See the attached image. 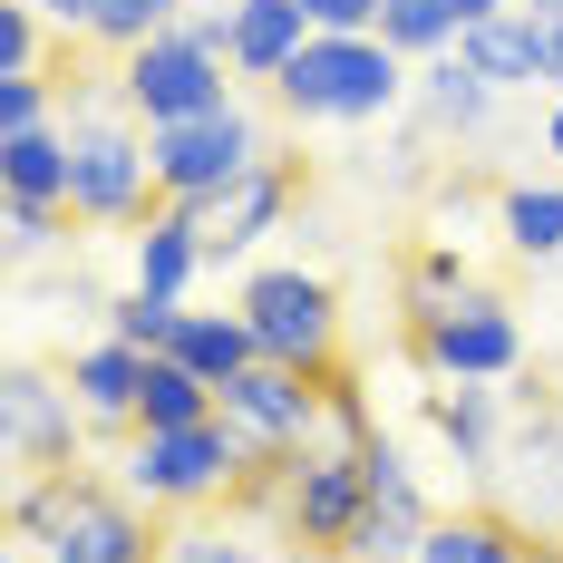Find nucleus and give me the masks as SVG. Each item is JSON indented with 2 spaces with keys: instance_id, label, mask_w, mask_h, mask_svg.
I'll use <instances>...</instances> for the list:
<instances>
[{
  "instance_id": "nucleus-21",
  "label": "nucleus",
  "mask_w": 563,
  "mask_h": 563,
  "mask_svg": "<svg viewBox=\"0 0 563 563\" xmlns=\"http://www.w3.org/2000/svg\"><path fill=\"white\" fill-rule=\"evenodd\" d=\"M0 185H10L20 205H68V117L0 136Z\"/></svg>"
},
{
  "instance_id": "nucleus-10",
  "label": "nucleus",
  "mask_w": 563,
  "mask_h": 563,
  "mask_svg": "<svg viewBox=\"0 0 563 563\" xmlns=\"http://www.w3.org/2000/svg\"><path fill=\"white\" fill-rule=\"evenodd\" d=\"M117 98L146 117V126H175V117H205V108H224V98H243V88H233V58L205 49V40L175 20L146 49L117 58Z\"/></svg>"
},
{
  "instance_id": "nucleus-4",
  "label": "nucleus",
  "mask_w": 563,
  "mask_h": 563,
  "mask_svg": "<svg viewBox=\"0 0 563 563\" xmlns=\"http://www.w3.org/2000/svg\"><path fill=\"white\" fill-rule=\"evenodd\" d=\"M291 126H379L418 98V58H398L379 30H311V49L273 78Z\"/></svg>"
},
{
  "instance_id": "nucleus-8",
  "label": "nucleus",
  "mask_w": 563,
  "mask_h": 563,
  "mask_svg": "<svg viewBox=\"0 0 563 563\" xmlns=\"http://www.w3.org/2000/svg\"><path fill=\"white\" fill-rule=\"evenodd\" d=\"M146 146H156V195H166V205H214L233 175H253L263 156H273L253 98H224V108H205V117L146 126Z\"/></svg>"
},
{
  "instance_id": "nucleus-11",
  "label": "nucleus",
  "mask_w": 563,
  "mask_h": 563,
  "mask_svg": "<svg viewBox=\"0 0 563 563\" xmlns=\"http://www.w3.org/2000/svg\"><path fill=\"white\" fill-rule=\"evenodd\" d=\"M88 448V408L68 389V360H20L10 369V389H0V456H10V476H58V466H78Z\"/></svg>"
},
{
  "instance_id": "nucleus-27",
  "label": "nucleus",
  "mask_w": 563,
  "mask_h": 563,
  "mask_svg": "<svg viewBox=\"0 0 563 563\" xmlns=\"http://www.w3.org/2000/svg\"><path fill=\"white\" fill-rule=\"evenodd\" d=\"M379 40H389L398 58H448L456 40H466V10H456V0H389V10H379Z\"/></svg>"
},
{
  "instance_id": "nucleus-33",
  "label": "nucleus",
  "mask_w": 563,
  "mask_h": 563,
  "mask_svg": "<svg viewBox=\"0 0 563 563\" xmlns=\"http://www.w3.org/2000/svg\"><path fill=\"white\" fill-rule=\"evenodd\" d=\"M544 98H563V30L544 40Z\"/></svg>"
},
{
  "instance_id": "nucleus-5",
  "label": "nucleus",
  "mask_w": 563,
  "mask_h": 563,
  "mask_svg": "<svg viewBox=\"0 0 563 563\" xmlns=\"http://www.w3.org/2000/svg\"><path fill=\"white\" fill-rule=\"evenodd\" d=\"M243 515H263L282 544H311V554L350 563L360 525H369V466H360V448H311V456H291Z\"/></svg>"
},
{
  "instance_id": "nucleus-17",
  "label": "nucleus",
  "mask_w": 563,
  "mask_h": 563,
  "mask_svg": "<svg viewBox=\"0 0 563 563\" xmlns=\"http://www.w3.org/2000/svg\"><path fill=\"white\" fill-rule=\"evenodd\" d=\"M544 40H554V30L515 0V10H496V20H466L456 58H466L486 88H506V98H515V88H544Z\"/></svg>"
},
{
  "instance_id": "nucleus-1",
  "label": "nucleus",
  "mask_w": 563,
  "mask_h": 563,
  "mask_svg": "<svg viewBox=\"0 0 563 563\" xmlns=\"http://www.w3.org/2000/svg\"><path fill=\"white\" fill-rule=\"evenodd\" d=\"M58 88H68V214L88 233H136L166 195H156V146H146V117L117 98V68H58Z\"/></svg>"
},
{
  "instance_id": "nucleus-18",
  "label": "nucleus",
  "mask_w": 563,
  "mask_h": 563,
  "mask_svg": "<svg viewBox=\"0 0 563 563\" xmlns=\"http://www.w3.org/2000/svg\"><path fill=\"white\" fill-rule=\"evenodd\" d=\"M233 10V78H253V88H273L291 58L311 49V10L301 0H224Z\"/></svg>"
},
{
  "instance_id": "nucleus-20",
  "label": "nucleus",
  "mask_w": 563,
  "mask_h": 563,
  "mask_svg": "<svg viewBox=\"0 0 563 563\" xmlns=\"http://www.w3.org/2000/svg\"><path fill=\"white\" fill-rule=\"evenodd\" d=\"M496 233L515 263H563V175H506L496 185Z\"/></svg>"
},
{
  "instance_id": "nucleus-36",
  "label": "nucleus",
  "mask_w": 563,
  "mask_h": 563,
  "mask_svg": "<svg viewBox=\"0 0 563 563\" xmlns=\"http://www.w3.org/2000/svg\"><path fill=\"white\" fill-rule=\"evenodd\" d=\"M456 10H466V20H496V10H515V0H456Z\"/></svg>"
},
{
  "instance_id": "nucleus-32",
  "label": "nucleus",
  "mask_w": 563,
  "mask_h": 563,
  "mask_svg": "<svg viewBox=\"0 0 563 563\" xmlns=\"http://www.w3.org/2000/svg\"><path fill=\"white\" fill-rule=\"evenodd\" d=\"M20 10H40L58 40H78V30H88V0H20Z\"/></svg>"
},
{
  "instance_id": "nucleus-9",
  "label": "nucleus",
  "mask_w": 563,
  "mask_h": 563,
  "mask_svg": "<svg viewBox=\"0 0 563 563\" xmlns=\"http://www.w3.org/2000/svg\"><path fill=\"white\" fill-rule=\"evenodd\" d=\"M214 408H224V428L243 438V448L263 456V466H291V456L321 448V428H331V379H311V369H282V360H253L243 379H224L214 389Z\"/></svg>"
},
{
  "instance_id": "nucleus-15",
  "label": "nucleus",
  "mask_w": 563,
  "mask_h": 563,
  "mask_svg": "<svg viewBox=\"0 0 563 563\" xmlns=\"http://www.w3.org/2000/svg\"><path fill=\"white\" fill-rule=\"evenodd\" d=\"M68 389L88 408V438H136V398H146V350H126L117 331L68 350Z\"/></svg>"
},
{
  "instance_id": "nucleus-34",
  "label": "nucleus",
  "mask_w": 563,
  "mask_h": 563,
  "mask_svg": "<svg viewBox=\"0 0 563 563\" xmlns=\"http://www.w3.org/2000/svg\"><path fill=\"white\" fill-rule=\"evenodd\" d=\"M544 156H554V175H563V98L544 108Z\"/></svg>"
},
{
  "instance_id": "nucleus-16",
  "label": "nucleus",
  "mask_w": 563,
  "mask_h": 563,
  "mask_svg": "<svg viewBox=\"0 0 563 563\" xmlns=\"http://www.w3.org/2000/svg\"><path fill=\"white\" fill-rule=\"evenodd\" d=\"M506 389H428V428L476 486H496V466H506Z\"/></svg>"
},
{
  "instance_id": "nucleus-2",
  "label": "nucleus",
  "mask_w": 563,
  "mask_h": 563,
  "mask_svg": "<svg viewBox=\"0 0 563 563\" xmlns=\"http://www.w3.org/2000/svg\"><path fill=\"white\" fill-rule=\"evenodd\" d=\"M10 544H30L40 563H156V525L117 476L58 466L10 476Z\"/></svg>"
},
{
  "instance_id": "nucleus-26",
  "label": "nucleus",
  "mask_w": 563,
  "mask_h": 563,
  "mask_svg": "<svg viewBox=\"0 0 563 563\" xmlns=\"http://www.w3.org/2000/svg\"><path fill=\"white\" fill-rule=\"evenodd\" d=\"M195 418H214V379H195L175 350L146 360V398H136V428H195Z\"/></svg>"
},
{
  "instance_id": "nucleus-7",
  "label": "nucleus",
  "mask_w": 563,
  "mask_h": 563,
  "mask_svg": "<svg viewBox=\"0 0 563 563\" xmlns=\"http://www.w3.org/2000/svg\"><path fill=\"white\" fill-rule=\"evenodd\" d=\"M408 360L438 379V389H506L525 379V321H515L506 291H456L448 311H428V321H408Z\"/></svg>"
},
{
  "instance_id": "nucleus-35",
  "label": "nucleus",
  "mask_w": 563,
  "mask_h": 563,
  "mask_svg": "<svg viewBox=\"0 0 563 563\" xmlns=\"http://www.w3.org/2000/svg\"><path fill=\"white\" fill-rule=\"evenodd\" d=\"M263 563H331V554H311V544H273Z\"/></svg>"
},
{
  "instance_id": "nucleus-19",
  "label": "nucleus",
  "mask_w": 563,
  "mask_h": 563,
  "mask_svg": "<svg viewBox=\"0 0 563 563\" xmlns=\"http://www.w3.org/2000/svg\"><path fill=\"white\" fill-rule=\"evenodd\" d=\"M496 98H506V88H486V78L448 49V58H418V98H408V108H418L428 136H456V146H466V136L496 126Z\"/></svg>"
},
{
  "instance_id": "nucleus-22",
  "label": "nucleus",
  "mask_w": 563,
  "mask_h": 563,
  "mask_svg": "<svg viewBox=\"0 0 563 563\" xmlns=\"http://www.w3.org/2000/svg\"><path fill=\"white\" fill-rule=\"evenodd\" d=\"M175 360H185L195 379H214V389H224V379H243V369H253L263 350H253V321H243V311H195V301H185Z\"/></svg>"
},
{
  "instance_id": "nucleus-12",
  "label": "nucleus",
  "mask_w": 563,
  "mask_h": 563,
  "mask_svg": "<svg viewBox=\"0 0 563 563\" xmlns=\"http://www.w3.org/2000/svg\"><path fill=\"white\" fill-rule=\"evenodd\" d=\"M291 195H301V156H282V146H273L253 175H233L224 195L205 205V253H214V273H224V263H243L263 233H282Z\"/></svg>"
},
{
  "instance_id": "nucleus-13",
  "label": "nucleus",
  "mask_w": 563,
  "mask_h": 563,
  "mask_svg": "<svg viewBox=\"0 0 563 563\" xmlns=\"http://www.w3.org/2000/svg\"><path fill=\"white\" fill-rule=\"evenodd\" d=\"M496 506L534 534H563V408H534L496 466Z\"/></svg>"
},
{
  "instance_id": "nucleus-6",
  "label": "nucleus",
  "mask_w": 563,
  "mask_h": 563,
  "mask_svg": "<svg viewBox=\"0 0 563 563\" xmlns=\"http://www.w3.org/2000/svg\"><path fill=\"white\" fill-rule=\"evenodd\" d=\"M233 311L253 321L263 360L340 379V291H331V273H311V263H253L243 291H233Z\"/></svg>"
},
{
  "instance_id": "nucleus-38",
  "label": "nucleus",
  "mask_w": 563,
  "mask_h": 563,
  "mask_svg": "<svg viewBox=\"0 0 563 563\" xmlns=\"http://www.w3.org/2000/svg\"><path fill=\"white\" fill-rule=\"evenodd\" d=\"M0 563H30V544H0Z\"/></svg>"
},
{
  "instance_id": "nucleus-31",
  "label": "nucleus",
  "mask_w": 563,
  "mask_h": 563,
  "mask_svg": "<svg viewBox=\"0 0 563 563\" xmlns=\"http://www.w3.org/2000/svg\"><path fill=\"white\" fill-rule=\"evenodd\" d=\"M301 10H311V30H379L389 0H301Z\"/></svg>"
},
{
  "instance_id": "nucleus-24",
  "label": "nucleus",
  "mask_w": 563,
  "mask_h": 563,
  "mask_svg": "<svg viewBox=\"0 0 563 563\" xmlns=\"http://www.w3.org/2000/svg\"><path fill=\"white\" fill-rule=\"evenodd\" d=\"M456 291H476V273H466V253H456L448 233H428V243H408V253H398V321L448 311Z\"/></svg>"
},
{
  "instance_id": "nucleus-30",
  "label": "nucleus",
  "mask_w": 563,
  "mask_h": 563,
  "mask_svg": "<svg viewBox=\"0 0 563 563\" xmlns=\"http://www.w3.org/2000/svg\"><path fill=\"white\" fill-rule=\"evenodd\" d=\"M68 224H78L68 205H20L10 195V263H49L58 243H68Z\"/></svg>"
},
{
  "instance_id": "nucleus-25",
  "label": "nucleus",
  "mask_w": 563,
  "mask_h": 563,
  "mask_svg": "<svg viewBox=\"0 0 563 563\" xmlns=\"http://www.w3.org/2000/svg\"><path fill=\"white\" fill-rule=\"evenodd\" d=\"M195 0H88V30H78V49H98V58H126V49H146L156 30H175Z\"/></svg>"
},
{
  "instance_id": "nucleus-28",
  "label": "nucleus",
  "mask_w": 563,
  "mask_h": 563,
  "mask_svg": "<svg viewBox=\"0 0 563 563\" xmlns=\"http://www.w3.org/2000/svg\"><path fill=\"white\" fill-rule=\"evenodd\" d=\"M108 331L126 340V350H146V360H156V350H175V331H185V301H156V291H136V282H126V291L108 301Z\"/></svg>"
},
{
  "instance_id": "nucleus-14",
  "label": "nucleus",
  "mask_w": 563,
  "mask_h": 563,
  "mask_svg": "<svg viewBox=\"0 0 563 563\" xmlns=\"http://www.w3.org/2000/svg\"><path fill=\"white\" fill-rule=\"evenodd\" d=\"M205 273H214V253H205V205H156L146 224L126 233V282H136V291L185 301Z\"/></svg>"
},
{
  "instance_id": "nucleus-29",
  "label": "nucleus",
  "mask_w": 563,
  "mask_h": 563,
  "mask_svg": "<svg viewBox=\"0 0 563 563\" xmlns=\"http://www.w3.org/2000/svg\"><path fill=\"white\" fill-rule=\"evenodd\" d=\"M40 58H49V20L20 10V0H0V78H49Z\"/></svg>"
},
{
  "instance_id": "nucleus-37",
  "label": "nucleus",
  "mask_w": 563,
  "mask_h": 563,
  "mask_svg": "<svg viewBox=\"0 0 563 563\" xmlns=\"http://www.w3.org/2000/svg\"><path fill=\"white\" fill-rule=\"evenodd\" d=\"M525 10H534V20H544V30H563V0H525Z\"/></svg>"
},
{
  "instance_id": "nucleus-3",
  "label": "nucleus",
  "mask_w": 563,
  "mask_h": 563,
  "mask_svg": "<svg viewBox=\"0 0 563 563\" xmlns=\"http://www.w3.org/2000/svg\"><path fill=\"white\" fill-rule=\"evenodd\" d=\"M117 486L146 515H214V506H253L273 486V466L243 448L224 428V408H214L195 428H136L117 448Z\"/></svg>"
},
{
  "instance_id": "nucleus-23",
  "label": "nucleus",
  "mask_w": 563,
  "mask_h": 563,
  "mask_svg": "<svg viewBox=\"0 0 563 563\" xmlns=\"http://www.w3.org/2000/svg\"><path fill=\"white\" fill-rule=\"evenodd\" d=\"M282 534H243V515H175L166 534H156V563H263Z\"/></svg>"
}]
</instances>
